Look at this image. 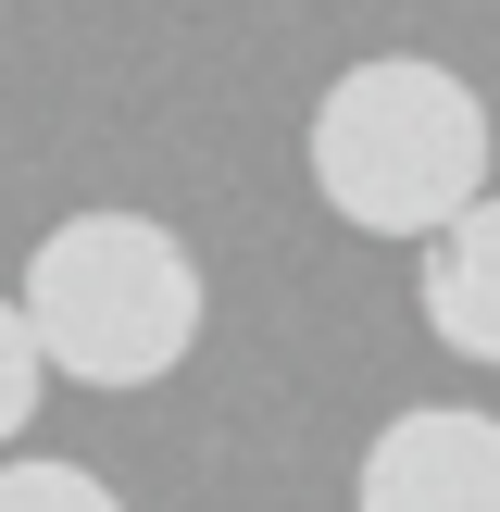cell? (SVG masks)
Segmentation results:
<instances>
[{
    "mask_svg": "<svg viewBox=\"0 0 500 512\" xmlns=\"http://www.w3.org/2000/svg\"><path fill=\"white\" fill-rule=\"evenodd\" d=\"M300 163H313V200L350 238L425 250L450 213L488 200V100H475V75L425 63V50H375V63H350L313 100Z\"/></svg>",
    "mask_w": 500,
    "mask_h": 512,
    "instance_id": "obj_1",
    "label": "cell"
},
{
    "mask_svg": "<svg viewBox=\"0 0 500 512\" xmlns=\"http://www.w3.org/2000/svg\"><path fill=\"white\" fill-rule=\"evenodd\" d=\"M25 338H38V375H75V388H163L200 350V263L175 225L150 213H63L38 250H25L13 288Z\"/></svg>",
    "mask_w": 500,
    "mask_h": 512,
    "instance_id": "obj_2",
    "label": "cell"
},
{
    "mask_svg": "<svg viewBox=\"0 0 500 512\" xmlns=\"http://www.w3.org/2000/svg\"><path fill=\"white\" fill-rule=\"evenodd\" d=\"M350 512H500V413L463 400H413L363 438Z\"/></svg>",
    "mask_w": 500,
    "mask_h": 512,
    "instance_id": "obj_3",
    "label": "cell"
},
{
    "mask_svg": "<svg viewBox=\"0 0 500 512\" xmlns=\"http://www.w3.org/2000/svg\"><path fill=\"white\" fill-rule=\"evenodd\" d=\"M413 300H425V338H438V350H463V363H488V375H500V188L425 238Z\"/></svg>",
    "mask_w": 500,
    "mask_h": 512,
    "instance_id": "obj_4",
    "label": "cell"
},
{
    "mask_svg": "<svg viewBox=\"0 0 500 512\" xmlns=\"http://www.w3.org/2000/svg\"><path fill=\"white\" fill-rule=\"evenodd\" d=\"M0 512H125V500L100 488L88 463H38V450H25V463H0Z\"/></svg>",
    "mask_w": 500,
    "mask_h": 512,
    "instance_id": "obj_5",
    "label": "cell"
},
{
    "mask_svg": "<svg viewBox=\"0 0 500 512\" xmlns=\"http://www.w3.org/2000/svg\"><path fill=\"white\" fill-rule=\"evenodd\" d=\"M38 388H50V375H38V338H25V313L0 300V450L38 425Z\"/></svg>",
    "mask_w": 500,
    "mask_h": 512,
    "instance_id": "obj_6",
    "label": "cell"
}]
</instances>
